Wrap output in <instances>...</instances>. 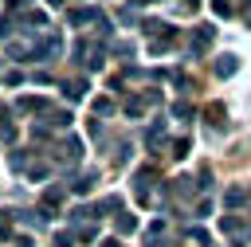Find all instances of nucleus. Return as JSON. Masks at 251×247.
<instances>
[{
	"label": "nucleus",
	"instance_id": "f257e3e1",
	"mask_svg": "<svg viewBox=\"0 0 251 247\" xmlns=\"http://www.w3.org/2000/svg\"><path fill=\"white\" fill-rule=\"evenodd\" d=\"M71 55H75V63H78V67H86V71H102V47H98L94 39L78 35V39L71 43Z\"/></svg>",
	"mask_w": 251,
	"mask_h": 247
},
{
	"label": "nucleus",
	"instance_id": "f03ea898",
	"mask_svg": "<svg viewBox=\"0 0 251 247\" xmlns=\"http://www.w3.org/2000/svg\"><path fill=\"white\" fill-rule=\"evenodd\" d=\"M153 188H157V169H153V165H141V169L133 173V192H137V200L149 204Z\"/></svg>",
	"mask_w": 251,
	"mask_h": 247
},
{
	"label": "nucleus",
	"instance_id": "7ed1b4c3",
	"mask_svg": "<svg viewBox=\"0 0 251 247\" xmlns=\"http://www.w3.org/2000/svg\"><path fill=\"white\" fill-rule=\"evenodd\" d=\"M220 227H224V235H227V239H231L235 247L251 243V220H247V223H239L235 216H224V220H220Z\"/></svg>",
	"mask_w": 251,
	"mask_h": 247
},
{
	"label": "nucleus",
	"instance_id": "20e7f679",
	"mask_svg": "<svg viewBox=\"0 0 251 247\" xmlns=\"http://www.w3.org/2000/svg\"><path fill=\"white\" fill-rule=\"evenodd\" d=\"M78 157H82V137L67 133V137H63V145H59V169H71V165H78Z\"/></svg>",
	"mask_w": 251,
	"mask_h": 247
},
{
	"label": "nucleus",
	"instance_id": "39448f33",
	"mask_svg": "<svg viewBox=\"0 0 251 247\" xmlns=\"http://www.w3.org/2000/svg\"><path fill=\"white\" fill-rule=\"evenodd\" d=\"M16 110L20 114H51V98L47 94H24V98H16Z\"/></svg>",
	"mask_w": 251,
	"mask_h": 247
},
{
	"label": "nucleus",
	"instance_id": "423d86ee",
	"mask_svg": "<svg viewBox=\"0 0 251 247\" xmlns=\"http://www.w3.org/2000/svg\"><path fill=\"white\" fill-rule=\"evenodd\" d=\"M212 39H216V27H212V24H204V27H196V31H192L188 51H192V55H204V51L212 47Z\"/></svg>",
	"mask_w": 251,
	"mask_h": 247
},
{
	"label": "nucleus",
	"instance_id": "0eeeda50",
	"mask_svg": "<svg viewBox=\"0 0 251 247\" xmlns=\"http://www.w3.org/2000/svg\"><path fill=\"white\" fill-rule=\"evenodd\" d=\"M235 71H239V55L224 51V55H216V59H212V74H216V78H231Z\"/></svg>",
	"mask_w": 251,
	"mask_h": 247
},
{
	"label": "nucleus",
	"instance_id": "6e6552de",
	"mask_svg": "<svg viewBox=\"0 0 251 247\" xmlns=\"http://www.w3.org/2000/svg\"><path fill=\"white\" fill-rule=\"evenodd\" d=\"M145 149H149V153H165V149H169V137H165V122H153V125L145 129Z\"/></svg>",
	"mask_w": 251,
	"mask_h": 247
},
{
	"label": "nucleus",
	"instance_id": "1a4fd4ad",
	"mask_svg": "<svg viewBox=\"0 0 251 247\" xmlns=\"http://www.w3.org/2000/svg\"><path fill=\"white\" fill-rule=\"evenodd\" d=\"M67 20H71V27H78V24H94V27H98V24H106L102 8H94V4H90V8H75Z\"/></svg>",
	"mask_w": 251,
	"mask_h": 247
},
{
	"label": "nucleus",
	"instance_id": "9d476101",
	"mask_svg": "<svg viewBox=\"0 0 251 247\" xmlns=\"http://www.w3.org/2000/svg\"><path fill=\"white\" fill-rule=\"evenodd\" d=\"M86 90H90L86 78H71V82H63V98H67V102H82Z\"/></svg>",
	"mask_w": 251,
	"mask_h": 247
},
{
	"label": "nucleus",
	"instance_id": "9b49d317",
	"mask_svg": "<svg viewBox=\"0 0 251 247\" xmlns=\"http://www.w3.org/2000/svg\"><path fill=\"white\" fill-rule=\"evenodd\" d=\"M94 184H98V173L90 169V173H82V176H75V184H71V192H75V196H86V192H90Z\"/></svg>",
	"mask_w": 251,
	"mask_h": 247
},
{
	"label": "nucleus",
	"instance_id": "f8f14e48",
	"mask_svg": "<svg viewBox=\"0 0 251 247\" xmlns=\"http://www.w3.org/2000/svg\"><path fill=\"white\" fill-rule=\"evenodd\" d=\"M63 196H67V192H63V188H55V184H51V188H47V192H43V200H39V212H55V208H59V204H63Z\"/></svg>",
	"mask_w": 251,
	"mask_h": 247
},
{
	"label": "nucleus",
	"instance_id": "ddd939ff",
	"mask_svg": "<svg viewBox=\"0 0 251 247\" xmlns=\"http://www.w3.org/2000/svg\"><path fill=\"white\" fill-rule=\"evenodd\" d=\"M114 231H118V235H129V231H137V216H129V212H118V216H114Z\"/></svg>",
	"mask_w": 251,
	"mask_h": 247
},
{
	"label": "nucleus",
	"instance_id": "4468645a",
	"mask_svg": "<svg viewBox=\"0 0 251 247\" xmlns=\"http://www.w3.org/2000/svg\"><path fill=\"white\" fill-rule=\"evenodd\" d=\"M145 106H149V102H145V98H137V94H129V98L122 102V110H126L129 118H141V114H145Z\"/></svg>",
	"mask_w": 251,
	"mask_h": 247
},
{
	"label": "nucleus",
	"instance_id": "2eb2a0df",
	"mask_svg": "<svg viewBox=\"0 0 251 247\" xmlns=\"http://www.w3.org/2000/svg\"><path fill=\"white\" fill-rule=\"evenodd\" d=\"M247 196H251V192H243V188H235V184H231V188L224 192V204H227V208H243V204H247Z\"/></svg>",
	"mask_w": 251,
	"mask_h": 247
},
{
	"label": "nucleus",
	"instance_id": "dca6fc26",
	"mask_svg": "<svg viewBox=\"0 0 251 247\" xmlns=\"http://www.w3.org/2000/svg\"><path fill=\"white\" fill-rule=\"evenodd\" d=\"M0 137H4V141H12V137H16V122H12L8 106H0Z\"/></svg>",
	"mask_w": 251,
	"mask_h": 247
},
{
	"label": "nucleus",
	"instance_id": "f3484780",
	"mask_svg": "<svg viewBox=\"0 0 251 247\" xmlns=\"http://www.w3.org/2000/svg\"><path fill=\"white\" fill-rule=\"evenodd\" d=\"M67 125H71V114L67 110H51L47 114V129H67Z\"/></svg>",
	"mask_w": 251,
	"mask_h": 247
},
{
	"label": "nucleus",
	"instance_id": "a211bd4d",
	"mask_svg": "<svg viewBox=\"0 0 251 247\" xmlns=\"http://www.w3.org/2000/svg\"><path fill=\"white\" fill-rule=\"evenodd\" d=\"M106 212H122V196H106L94 204V216H106Z\"/></svg>",
	"mask_w": 251,
	"mask_h": 247
},
{
	"label": "nucleus",
	"instance_id": "6ab92c4d",
	"mask_svg": "<svg viewBox=\"0 0 251 247\" xmlns=\"http://www.w3.org/2000/svg\"><path fill=\"white\" fill-rule=\"evenodd\" d=\"M188 149H192V141H188V137H176V141H173V153H169V157H176V161H180V157H188Z\"/></svg>",
	"mask_w": 251,
	"mask_h": 247
},
{
	"label": "nucleus",
	"instance_id": "aec40b11",
	"mask_svg": "<svg viewBox=\"0 0 251 247\" xmlns=\"http://www.w3.org/2000/svg\"><path fill=\"white\" fill-rule=\"evenodd\" d=\"M192 114H196V110H192L188 102H173V118H180V122H188Z\"/></svg>",
	"mask_w": 251,
	"mask_h": 247
},
{
	"label": "nucleus",
	"instance_id": "412c9836",
	"mask_svg": "<svg viewBox=\"0 0 251 247\" xmlns=\"http://www.w3.org/2000/svg\"><path fill=\"white\" fill-rule=\"evenodd\" d=\"M12 169H16V173H27V169H31V157H27V153H12Z\"/></svg>",
	"mask_w": 251,
	"mask_h": 247
},
{
	"label": "nucleus",
	"instance_id": "4be33fe9",
	"mask_svg": "<svg viewBox=\"0 0 251 247\" xmlns=\"http://www.w3.org/2000/svg\"><path fill=\"white\" fill-rule=\"evenodd\" d=\"M173 47V39H149V55H165Z\"/></svg>",
	"mask_w": 251,
	"mask_h": 247
},
{
	"label": "nucleus",
	"instance_id": "5701e85b",
	"mask_svg": "<svg viewBox=\"0 0 251 247\" xmlns=\"http://www.w3.org/2000/svg\"><path fill=\"white\" fill-rule=\"evenodd\" d=\"M145 239H165V220H153L149 231H145Z\"/></svg>",
	"mask_w": 251,
	"mask_h": 247
},
{
	"label": "nucleus",
	"instance_id": "b1692460",
	"mask_svg": "<svg viewBox=\"0 0 251 247\" xmlns=\"http://www.w3.org/2000/svg\"><path fill=\"white\" fill-rule=\"evenodd\" d=\"M12 27H16V16H0V43L12 35Z\"/></svg>",
	"mask_w": 251,
	"mask_h": 247
},
{
	"label": "nucleus",
	"instance_id": "393cba45",
	"mask_svg": "<svg viewBox=\"0 0 251 247\" xmlns=\"http://www.w3.org/2000/svg\"><path fill=\"white\" fill-rule=\"evenodd\" d=\"M212 12H216V16H231L235 8H231V0H212Z\"/></svg>",
	"mask_w": 251,
	"mask_h": 247
},
{
	"label": "nucleus",
	"instance_id": "a878e982",
	"mask_svg": "<svg viewBox=\"0 0 251 247\" xmlns=\"http://www.w3.org/2000/svg\"><path fill=\"white\" fill-rule=\"evenodd\" d=\"M55 247H75V235L71 231H55Z\"/></svg>",
	"mask_w": 251,
	"mask_h": 247
},
{
	"label": "nucleus",
	"instance_id": "bb28decb",
	"mask_svg": "<svg viewBox=\"0 0 251 247\" xmlns=\"http://www.w3.org/2000/svg\"><path fill=\"white\" fill-rule=\"evenodd\" d=\"M110 110H114L110 98H94V114H110Z\"/></svg>",
	"mask_w": 251,
	"mask_h": 247
},
{
	"label": "nucleus",
	"instance_id": "cd10ccee",
	"mask_svg": "<svg viewBox=\"0 0 251 247\" xmlns=\"http://www.w3.org/2000/svg\"><path fill=\"white\" fill-rule=\"evenodd\" d=\"M78 235H82V239H98V227H94V223H78Z\"/></svg>",
	"mask_w": 251,
	"mask_h": 247
},
{
	"label": "nucleus",
	"instance_id": "c85d7f7f",
	"mask_svg": "<svg viewBox=\"0 0 251 247\" xmlns=\"http://www.w3.org/2000/svg\"><path fill=\"white\" fill-rule=\"evenodd\" d=\"M110 51H114V55H122V59H129V55H133V47H129V43H114Z\"/></svg>",
	"mask_w": 251,
	"mask_h": 247
},
{
	"label": "nucleus",
	"instance_id": "c756f323",
	"mask_svg": "<svg viewBox=\"0 0 251 247\" xmlns=\"http://www.w3.org/2000/svg\"><path fill=\"white\" fill-rule=\"evenodd\" d=\"M208 118H216V125H224V106H208Z\"/></svg>",
	"mask_w": 251,
	"mask_h": 247
},
{
	"label": "nucleus",
	"instance_id": "7c9ffc66",
	"mask_svg": "<svg viewBox=\"0 0 251 247\" xmlns=\"http://www.w3.org/2000/svg\"><path fill=\"white\" fill-rule=\"evenodd\" d=\"M27 176H31V180H43V176H47V169H43V165H31V169H27Z\"/></svg>",
	"mask_w": 251,
	"mask_h": 247
},
{
	"label": "nucleus",
	"instance_id": "2f4dec72",
	"mask_svg": "<svg viewBox=\"0 0 251 247\" xmlns=\"http://www.w3.org/2000/svg\"><path fill=\"white\" fill-rule=\"evenodd\" d=\"M4 82H8V86H16V82H24V74H20V71H8V74H4Z\"/></svg>",
	"mask_w": 251,
	"mask_h": 247
},
{
	"label": "nucleus",
	"instance_id": "473e14b6",
	"mask_svg": "<svg viewBox=\"0 0 251 247\" xmlns=\"http://www.w3.org/2000/svg\"><path fill=\"white\" fill-rule=\"evenodd\" d=\"M141 98H145V102H149V106H157V102H161V90H145V94H141Z\"/></svg>",
	"mask_w": 251,
	"mask_h": 247
},
{
	"label": "nucleus",
	"instance_id": "72a5a7b5",
	"mask_svg": "<svg viewBox=\"0 0 251 247\" xmlns=\"http://www.w3.org/2000/svg\"><path fill=\"white\" fill-rule=\"evenodd\" d=\"M145 247H169L165 239H145Z\"/></svg>",
	"mask_w": 251,
	"mask_h": 247
},
{
	"label": "nucleus",
	"instance_id": "f704fd0d",
	"mask_svg": "<svg viewBox=\"0 0 251 247\" xmlns=\"http://www.w3.org/2000/svg\"><path fill=\"white\" fill-rule=\"evenodd\" d=\"M102 247H122V239L114 235V239H102Z\"/></svg>",
	"mask_w": 251,
	"mask_h": 247
},
{
	"label": "nucleus",
	"instance_id": "c9c22d12",
	"mask_svg": "<svg viewBox=\"0 0 251 247\" xmlns=\"http://www.w3.org/2000/svg\"><path fill=\"white\" fill-rule=\"evenodd\" d=\"M243 16H247V24H251V0H247V8H243Z\"/></svg>",
	"mask_w": 251,
	"mask_h": 247
},
{
	"label": "nucleus",
	"instance_id": "e433bc0d",
	"mask_svg": "<svg viewBox=\"0 0 251 247\" xmlns=\"http://www.w3.org/2000/svg\"><path fill=\"white\" fill-rule=\"evenodd\" d=\"M47 4H51V8H63V0H47Z\"/></svg>",
	"mask_w": 251,
	"mask_h": 247
},
{
	"label": "nucleus",
	"instance_id": "4c0bfd02",
	"mask_svg": "<svg viewBox=\"0 0 251 247\" xmlns=\"http://www.w3.org/2000/svg\"><path fill=\"white\" fill-rule=\"evenodd\" d=\"M129 4H133V8H141V4H149V0H129Z\"/></svg>",
	"mask_w": 251,
	"mask_h": 247
},
{
	"label": "nucleus",
	"instance_id": "58836bf2",
	"mask_svg": "<svg viewBox=\"0 0 251 247\" xmlns=\"http://www.w3.org/2000/svg\"><path fill=\"white\" fill-rule=\"evenodd\" d=\"M12 4H16V0H12Z\"/></svg>",
	"mask_w": 251,
	"mask_h": 247
}]
</instances>
